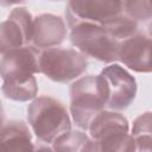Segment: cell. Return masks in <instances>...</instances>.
Returning <instances> with one entry per match:
<instances>
[{
	"label": "cell",
	"mask_w": 152,
	"mask_h": 152,
	"mask_svg": "<svg viewBox=\"0 0 152 152\" xmlns=\"http://www.w3.org/2000/svg\"><path fill=\"white\" fill-rule=\"evenodd\" d=\"M90 138L96 142L109 139L112 137L128 133V120L115 110H101L91 121L89 128Z\"/></svg>",
	"instance_id": "obj_11"
},
{
	"label": "cell",
	"mask_w": 152,
	"mask_h": 152,
	"mask_svg": "<svg viewBox=\"0 0 152 152\" xmlns=\"http://www.w3.org/2000/svg\"><path fill=\"white\" fill-rule=\"evenodd\" d=\"M40 51L36 46L24 45L12 49L0 58V76L4 83H24L39 71Z\"/></svg>",
	"instance_id": "obj_6"
},
{
	"label": "cell",
	"mask_w": 152,
	"mask_h": 152,
	"mask_svg": "<svg viewBox=\"0 0 152 152\" xmlns=\"http://www.w3.org/2000/svg\"><path fill=\"white\" fill-rule=\"evenodd\" d=\"M152 119L151 113L146 112L139 115L133 121L132 127V137L135 142V148L138 151H151V142H152Z\"/></svg>",
	"instance_id": "obj_14"
},
{
	"label": "cell",
	"mask_w": 152,
	"mask_h": 152,
	"mask_svg": "<svg viewBox=\"0 0 152 152\" xmlns=\"http://www.w3.org/2000/svg\"><path fill=\"white\" fill-rule=\"evenodd\" d=\"M122 11L137 23H150L152 18L151 0H125Z\"/></svg>",
	"instance_id": "obj_16"
},
{
	"label": "cell",
	"mask_w": 152,
	"mask_h": 152,
	"mask_svg": "<svg viewBox=\"0 0 152 152\" xmlns=\"http://www.w3.org/2000/svg\"><path fill=\"white\" fill-rule=\"evenodd\" d=\"M4 109H2V106H1V102H0V128L2 127L4 125Z\"/></svg>",
	"instance_id": "obj_19"
},
{
	"label": "cell",
	"mask_w": 152,
	"mask_h": 152,
	"mask_svg": "<svg viewBox=\"0 0 152 152\" xmlns=\"http://www.w3.org/2000/svg\"><path fill=\"white\" fill-rule=\"evenodd\" d=\"M87 68V57L76 49L48 48L39 55V71L53 82L68 83L74 81Z\"/></svg>",
	"instance_id": "obj_4"
},
{
	"label": "cell",
	"mask_w": 152,
	"mask_h": 152,
	"mask_svg": "<svg viewBox=\"0 0 152 152\" xmlns=\"http://www.w3.org/2000/svg\"><path fill=\"white\" fill-rule=\"evenodd\" d=\"M1 91L5 95V97L19 101V102H26L33 100L38 94V86L36 78H32L24 83H4L1 86Z\"/></svg>",
	"instance_id": "obj_15"
},
{
	"label": "cell",
	"mask_w": 152,
	"mask_h": 152,
	"mask_svg": "<svg viewBox=\"0 0 152 152\" xmlns=\"http://www.w3.org/2000/svg\"><path fill=\"white\" fill-rule=\"evenodd\" d=\"M122 13L121 0H68L65 8L69 28L81 23L104 27Z\"/></svg>",
	"instance_id": "obj_5"
},
{
	"label": "cell",
	"mask_w": 152,
	"mask_h": 152,
	"mask_svg": "<svg viewBox=\"0 0 152 152\" xmlns=\"http://www.w3.org/2000/svg\"><path fill=\"white\" fill-rule=\"evenodd\" d=\"M32 135L24 121L13 120L0 128V151H31Z\"/></svg>",
	"instance_id": "obj_12"
},
{
	"label": "cell",
	"mask_w": 152,
	"mask_h": 152,
	"mask_svg": "<svg viewBox=\"0 0 152 152\" xmlns=\"http://www.w3.org/2000/svg\"><path fill=\"white\" fill-rule=\"evenodd\" d=\"M108 88V100L106 107L113 110H124L131 106L137 95L135 78L116 63L103 68L100 74Z\"/></svg>",
	"instance_id": "obj_7"
},
{
	"label": "cell",
	"mask_w": 152,
	"mask_h": 152,
	"mask_svg": "<svg viewBox=\"0 0 152 152\" xmlns=\"http://www.w3.org/2000/svg\"><path fill=\"white\" fill-rule=\"evenodd\" d=\"M70 113L74 122L82 129H88L94 118L104 109L108 100V88L101 75H89L76 80L69 89Z\"/></svg>",
	"instance_id": "obj_1"
},
{
	"label": "cell",
	"mask_w": 152,
	"mask_h": 152,
	"mask_svg": "<svg viewBox=\"0 0 152 152\" xmlns=\"http://www.w3.org/2000/svg\"><path fill=\"white\" fill-rule=\"evenodd\" d=\"M52 1H57V0H52Z\"/></svg>",
	"instance_id": "obj_21"
},
{
	"label": "cell",
	"mask_w": 152,
	"mask_h": 152,
	"mask_svg": "<svg viewBox=\"0 0 152 152\" xmlns=\"http://www.w3.org/2000/svg\"><path fill=\"white\" fill-rule=\"evenodd\" d=\"M33 18L25 7L12 10L8 18L0 23V55L24 45L32 39Z\"/></svg>",
	"instance_id": "obj_8"
},
{
	"label": "cell",
	"mask_w": 152,
	"mask_h": 152,
	"mask_svg": "<svg viewBox=\"0 0 152 152\" xmlns=\"http://www.w3.org/2000/svg\"><path fill=\"white\" fill-rule=\"evenodd\" d=\"M124 1H125V0H121V2H124Z\"/></svg>",
	"instance_id": "obj_20"
},
{
	"label": "cell",
	"mask_w": 152,
	"mask_h": 152,
	"mask_svg": "<svg viewBox=\"0 0 152 152\" xmlns=\"http://www.w3.org/2000/svg\"><path fill=\"white\" fill-rule=\"evenodd\" d=\"M70 30L71 44L86 57L103 63L118 61L120 40L112 36L104 27L96 24L81 23Z\"/></svg>",
	"instance_id": "obj_3"
},
{
	"label": "cell",
	"mask_w": 152,
	"mask_h": 152,
	"mask_svg": "<svg viewBox=\"0 0 152 152\" xmlns=\"http://www.w3.org/2000/svg\"><path fill=\"white\" fill-rule=\"evenodd\" d=\"M135 142L131 134L124 133L109 139L96 142V151H116V152H133L135 151Z\"/></svg>",
	"instance_id": "obj_17"
},
{
	"label": "cell",
	"mask_w": 152,
	"mask_h": 152,
	"mask_svg": "<svg viewBox=\"0 0 152 152\" xmlns=\"http://www.w3.org/2000/svg\"><path fill=\"white\" fill-rule=\"evenodd\" d=\"M25 0H0L1 6H12V5H18L24 2Z\"/></svg>",
	"instance_id": "obj_18"
},
{
	"label": "cell",
	"mask_w": 152,
	"mask_h": 152,
	"mask_svg": "<svg viewBox=\"0 0 152 152\" xmlns=\"http://www.w3.org/2000/svg\"><path fill=\"white\" fill-rule=\"evenodd\" d=\"M27 121L36 137L52 144L71 129V120L66 108L58 100L50 96L34 97L27 107Z\"/></svg>",
	"instance_id": "obj_2"
},
{
	"label": "cell",
	"mask_w": 152,
	"mask_h": 152,
	"mask_svg": "<svg viewBox=\"0 0 152 152\" xmlns=\"http://www.w3.org/2000/svg\"><path fill=\"white\" fill-rule=\"evenodd\" d=\"M66 33V25L61 17L45 13L33 19L31 42L36 48L48 49L63 43Z\"/></svg>",
	"instance_id": "obj_10"
},
{
	"label": "cell",
	"mask_w": 152,
	"mask_h": 152,
	"mask_svg": "<svg viewBox=\"0 0 152 152\" xmlns=\"http://www.w3.org/2000/svg\"><path fill=\"white\" fill-rule=\"evenodd\" d=\"M52 150L63 152H93L96 151L95 141L81 131H69L52 142Z\"/></svg>",
	"instance_id": "obj_13"
},
{
	"label": "cell",
	"mask_w": 152,
	"mask_h": 152,
	"mask_svg": "<svg viewBox=\"0 0 152 152\" xmlns=\"http://www.w3.org/2000/svg\"><path fill=\"white\" fill-rule=\"evenodd\" d=\"M118 61L137 72L151 71V37L141 32L120 42Z\"/></svg>",
	"instance_id": "obj_9"
}]
</instances>
